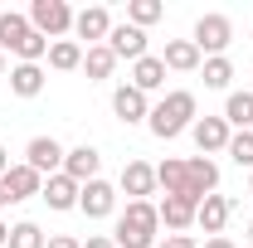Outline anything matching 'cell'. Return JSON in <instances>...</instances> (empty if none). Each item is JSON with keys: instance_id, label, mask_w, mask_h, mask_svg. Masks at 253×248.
<instances>
[{"instance_id": "obj_33", "label": "cell", "mask_w": 253, "mask_h": 248, "mask_svg": "<svg viewBox=\"0 0 253 248\" xmlns=\"http://www.w3.org/2000/svg\"><path fill=\"white\" fill-rule=\"evenodd\" d=\"M83 248H117V244H112L107 234H88V244H83Z\"/></svg>"}, {"instance_id": "obj_21", "label": "cell", "mask_w": 253, "mask_h": 248, "mask_svg": "<svg viewBox=\"0 0 253 248\" xmlns=\"http://www.w3.org/2000/svg\"><path fill=\"white\" fill-rule=\"evenodd\" d=\"M112 68H117V54H112L107 44H93V49H83V73H88V83H102V78H112Z\"/></svg>"}, {"instance_id": "obj_35", "label": "cell", "mask_w": 253, "mask_h": 248, "mask_svg": "<svg viewBox=\"0 0 253 248\" xmlns=\"http://www.w3.org/2000/svg\"><path fill=\"white\" fill-rule=\"evenodd\" d=\"M10 244V224H5V219H0V248Z\"/></svg>"}, {"instance_id": "obj_7", "label": "cell", "mask_w": 253, "mask_h": 248, "mask_svg": "<svg viewBox=\"0 0 253 248\" xmlns=\"http://www.w3.org/2000/svg\"><path fill=\"white\" fill-rule=\"evenodd\" d=\"M219 190V165L210 161V156H190L185 161V195L190 200H205V195H214Z\"/></svg>"}, {"instance_id": "obj_39", "label": "cell", "mask_w": 253, "mask_h": 248, "mask_svg": "<svg viewBox=\"0 0 253 248\" xmlns=\"http://www.w3.org/2000/svg\"><path fill=\"white\" fill-rule=\"evenodd\" d=\"M249 195H253V170H249Z\"/></svg>"}, {"instance_id": "obj_2", "label": "cell", "mask_w": 253, "mask_h": 248, "mask_svg": "<svg viewBox=\"0 0 253 248\" xmlns=\"http://www.w3.org/2000/svg\"><path fill=\"white\" fill-rule=\"evenodd\" d=\"M195 93H185V88H175V93H166L151 107V117H146V126H151V136H161V141H170V136H180V131H190L195 126Z\"/></svg>"}, {"instance_id": "obj_6", "label": "cell", "mask_w": 253, "mask_h": 248, "mask_svg": "<svg viewBox=\"0 0 253 248\" xmlns=\"http://www.w3.org/2000/svg\"><path fill=\"white\" fill-rule=\"evenodd\" d=\"M63 156H68V151H63L54 136H34L30 146H25V165L39 170V175L49 180V175H59V170H63Z\"/></svg>"}, {"instance_id": "obj_16", "label": "cell", "mask_w": 253, "mask_h": 248, "mask_svg": "<svg viewBox=\"0 0 253 248\" xmlns=\"http://www.w3.org/2000/svg\"><path fill=\"white\" fill-rule=\"evenodd\" d=\"M112 112H117V117L131 126V122H146V117H151V102H146V93H141V88L122 83V88L112 93Z\"/></svg>"}, {"instance_id": "obj_13", "label": "cell", "mask_w": 253, "mask_h": 248, "mask_svg": "<svg viewBox=\"0 0 253 248\" xmlns=\"http://www.w3.org/2000/svg\"><path fill=\"white\" fill-rule=\"evenodd\" d=\"M117 190H126L131 200H146V195H156V165H146V161H126Z\"/></svg>"}, {"instance_id": "obj_30", "label": "cell", "mask_w": 253, "mask_h": 248, "mask_svg": "<svg viewBox=\"0 0 253 248\" xmlns=\"http://www.w3.org/2000/svg\"><path fill=\"white\" fill-rule=\"evenodd\" d=\"M229 161H234V165H244V170H253V131H234V136H229Z\"/></svg>"}, {"instance_id": "obj_27", "label": "cell", "mask_w": 253, "mask_h": 248, "mask_svg": "<svg viewBox=\"0 0 253 248\" xmlns=\"http://www.w3.org/2000/svg\"><path fill=\"white\" fill-rule=\"evenodd\" d=\"M161 15H166V5H161V0H126V25H136V30L156 25Z\"/></svg>"}, {"instance_id": "obj_29", "label": "cell", "mask_w": 253, "mask_h": 248, "mask_svg": "<svg viewBox=\"0 0 253 248\" xmlns=\"http://www.w3.org/2000/svg\"><path fill=\"white\" fill-rule=\"evenodd\" d=\"M200 73H205V88H229V78H234V63L219 54V59H205V63H200Z\"/></svg>"}, {"instance_id": "obj_4", "label": "cell", "mask_w": 253, "mask_h": 248, "mask_svg": "<svg viewBox=\"0 0 253 248\" xmlns=\"http://www.w3.org/2000/svg\"><path fill=\"white\" fill-rule=\"evenodd\" d=\"M39 190H44V175H39V170H30L25 161L10 165V170L0 175V209H5V205H25L30 195H39Z\"/></svg>"}, {"instance_id": "obj_8", "label": "cell", "mask_w": 253, "mask_h": 248, "mask_svg": "<svg viewBox=\"0 0 253 248\" xmlns=\"http://www.w3.org/2000/svg\"><path fill=\"white\" fill-rule=\"evenodd\" d=\"M73 34L88 39V49H93V44H107V34H112V15H107V5H88V10H78V15H73Z\"/></svg>"}, {"instance_id": "obj_31", "label": "cell", "mask_w": 253, "mask_h": 248, "mask_svg": "<svg viewBox=\"0 0 253 248\" xmlns=\"http://www.w3.org/2000/svg\"><path fill=\"white\" fill-rule=\"evenodd\" d=\"M156 248H195V239H185V234H170L166 244H156Z\"/></svg>"}, {"instance_id": "obj_38", "label": "cell", "mask_w": 253, "mask_h": 248, "mask_svg": "<svg viewBox=\"0 0 253 248\" xmlns=\"http://www.w3.org/2000/svg\"><path fill=\"white\" fill-rule=\"evenodd\" d=\"M249 248H253V224H249Z\"/></svg>"}, {"instance_id": "obj_34", "label": "cell", "mask_w": 253, "mask_h": 248, "mask_svg": "<svg viewBox=\"0 0 253 248\" xmlns=\"http://www.w3.org/2000/svg\"><path fill=\"white\" fill-rule=\"evenodd\" d=\"M205 248H234V244H229V239L219 234V239H205Z\"/></svg>"}, {"instance_id": "obj_37", "label": "cell", "mask_w": 253, "mask_h": 248, "mask_svg": "<svg viewBox=\"0 0 253 248\" xmlns=\"http://www.w3.org/2000/svg\"><path fill=\"white\" fill-rule=\"evenodd\" d=\"M0 78H5V54H0Z\"/></svg>"}, {"instance_id": "obj_9", "label": "cell", "mask_w": 253, "mask_h": 248, "mask_svg": "<svg viewBox=\"0 0 253 248\" xmlns=\"http://www.w3.org/2000/svg\"><path fill=\"white\" fill-rule=\"evenodd\" d=\"M190 136H195V146H200V156H214V151H229V122L224 117H195V126H190Z\"/></svg>"}, {"instance_id": "obj_18", "label": "cell", "mask_w": 253, "mask_h": 248, "mask_svg": "<svg viewBox=\"0 0 253 248\" xmlns=\"http://www.w3.org/2000/svg\"><path fill=\"white\" fill-rule=\"evenodd\" d=\"M161 63H166L170 73H195V68L205 63V54L195 49V39H166V54H161Z\"/></svg>"}, {"instance_id": "obj_17", "label": "cell", "mask_w": 253, "mask_h": 248, "mask_svg": "<svg viewBox=\"0 0 253 248\" xmlns=\"http://www.w3.org/2000/svg\"><path fill=\"white\" fill-rule=\"evenodd\" d=\"M78 195H83V185L78 180H68V175H49L44 180V190H39V200L49 205V209H78Z\"/></svg>"}, {"instance_id": "obj_5", "label": "cell", "mask_w": 253, "mask_h": 248, "mask_svg": "<svg viewBox=\"0 0 253 248\" xmlns=\"http://www.w3.org/2000/svg\"><path fill=\"white\" fill-rule=\"evenodd\" d=\"M229 39H234L229 15H200V20H195V49H200L205 59H219L224 49H229Z\"/></svg>"}, {"instance_id": "obj_12", "label": "cell", "mask_w": 253, "mask_h": 248, "mask_svg": "<svg viewBox=\"0 0 253 248\" xmlns=\"http://www.w3.org/2000/svg\"><path fill=\"white\" fill-rule=\"evenodd\" d=\"M97 170H102V156H97V146H73V151L63 156V175L68 180H78V185H88V180H97Z\"/></svg>"}, {"instance_id": "obj_10", "label": "cell", "mask_w": 253, "mask_h": 248, "mask_svg": "<svg viewBox=\"0 0 253 248\" xmlns=\"http://www.w3.org/2000/svg\"><path fill=\"white\" fill-rule=\"evenodd\" d=\"M78 209H83L88 219H107L112 209H117V185H107L102 175H97V180H88V185H83V195H78Z\"/></svg>"}, {"instance_id": "obj_15", "label": "cell", "mask_w": 253, "mask_h": 248, "mask_svg": "<svg viewBox=\"0 0 253 248\" xmlns=\"http://www.w3.org/2000/svg\"><path fill=\"white\" fill-rule=\"evenodd\" d=\"M229 214H234V200H224V195H205V200H200V214H195V224H200L210 239H219L224 224H229Z\"/></svg>"}, {"instance_id": "obj_25", "label": "cell", "mask_w": 253, "mask_h": 248, "mask_svg": "<svg viewBox=\"0 0 253 248\" xmlns=\"http://www.w3.org/2000/svg\"><path fill=\"white\" fill-rule=\"evenodd\" d=\"M156 185L166 195H185V161H175V156H166L156 165Z\"/></svg>"}, {"instance_id": "obj_28", "label": "cell", "mask_w": 253, "mask_h": 248, "mask_svg": "<svg viewBox=\"0 0 253 248\" xmlns=\"http://www.w3.org/2000/svg\"><path fill=\"white\" fill-rule=\"evenodd\" d=\"M10 54H15L20 63H39V59H49V39H44L39 30H30L20 44H15V49H10Z\"/></svg>"}, {"instance_id": "obj_24", "label": "cell", "mask_w": 253, "mask_h": 248, "mask_svg": "<svg viewBox=\"0 0 253 248\" xmlns=\"http://www.w3.org/2000/svg\"><path fill=\"white\" fill-rule=\"evenodd\" d=\"M30 34V15H15V10H0V54H10L20 39Z\"/></svg>"}, {"instance_id": "obj_32", "label": "cell", "mask_w": 253, "mask_h": 248, "mask_svg": "<svg viewBox=\"0 0 253 248\" xmlns=\"http://www.w3.org/2000/svg\"><path fill=\"white\" fill-rule=\"evenodd\" d=\"M44 248H83V244H78V239H68V234H54Z\"/></svg>"}, {"instance_id": "obj_20", "label": "cell", "mask_w": 253, "mask_h": 248, "mask_svg": "<svg viewBox=\"0 0 253 248\" xmlns=\"http://www.w3.org/2000/svg\"><path fill=\"white\" fill-rule=\"evenodd\" d=\"M10 93L15 97H39L44 93V68L39 63H15L10 68Z\"/></svg>"}, {"instance_id": "obj_3", "label": "cell", "mask_w": 253, "mask_h": 248, "mask_svg": "<svg viewBox=\"0 0 253 248\" xmlns=\"http://www.w3.org/2000/svg\"><path fill=\"white\" fill-rule=\"evenodd\" d=\"M30 30H39L49 44L63 39V34L73 30V10H68V0H34V5H30Z\"/></svg>"}, {"instance_id": "obj_19", "label": "cell", "mask_w": 253, "mask_h": 248, "mask_svg": "<svg viewBox=\"0 0 253 248\" xmlns=\"http://www.w3.org/2000/svg\"><path fill=\"white\" fill-rule=\"evenodd\" d=\"M161 83H166V63H161V54H146V59L131 63V88H141V93H156Z\"/></svg>"}, {"instance_id": "obj_11", "label": "cell", "mask_w": 253, "mask_h": 248, "mask_svg": "<svg viewBox=\"0 0 253 248\" xmlns=\"http://www.w3.org/2000/svg\"><path fill=\"white\" fill-rule=\"evenodd\" d=\"M156 214H161V224H166L170 234H180V229H190V224H195L200 200H190V195H166V200L156 205Z\"/></svg>"}, {"instance_id": "obj_23", "label": "cell", "mask_w": 253, "mask_h": 248, "mask_svg": "<svg viewBox=\"0 0 253 248\" xmlns=\"http://www.w3.org/2000/svg\"><path fill=\"white\" fill-rule=\"evenodd\" d=\"M49 68H59V73L83 68V44H78V39H54V44H49Z\"/></svg>"}, {"instance_id": "obj_26", "label": "cell", "mask_w": 253, "mask_h": 248, "mask_svg": "<svg viewBox=\"0 0 253 248\" xmlns=\"http://www.w3.org/2000/svg\"><path fill=\"white\" fill-rule=\"evenodd\" d=\"M49 239H44V229L34 224V219H20V224H10V244L5 248H44Z\"/></svg>"}, {"instance_id": "obj_22", "label": "cell", "mask_w": 253, "mask_h": 248, "mask_svg": "<svg viewBox=\"0 0 253 248\" xmlns=\"http://www.w3.org/2000/svg\"><path fill=\"white\" fill-rule=\"evenodd\" d=\"M224 122H229V131H253V93H229Z\"/></svg>"}, {"instance_id": "obj_14", "label": "cell", "mask_w": 253, "mask_h": 248, "mask_svg": "<svg viewBox=\"0 0 253 248\" xmlns=\"http://www.w3.org/2000/svg\"><path fill=\"white\" fill-rule=\"evenodd\" d=\"M107 49L117 54V59H146V30H136V25H112L107 34Z\"/></svg>"}, {"instance_id": "obj_1", "label": "cell", "mask_w": 253, "mask_h": 248, "mask_svg": "<svg viewBox=\"0 0 253 248\" xmlns=\"http://www.w3.org/2000/svg\"><path fill=\"white\" fill-rule=\"evenodd\" d=\"M117 248H156L161 244V214L151 200H126V209L117 214Z\"/></svg>"}, {"instance_id": "obj_36", "label": "cell", "mask_w": 253, "mask_h": 248, "mask_svg": "<svg viewBox=\"0 0 253 248\" xmlns=\"http://www.w3.org/2000/svg\"><path fill=\"white\" fill-rule=\"evenodd\" d=\"M5 170H10V151L0 146V175H5Z\"/></svg>"}]
</instances>
